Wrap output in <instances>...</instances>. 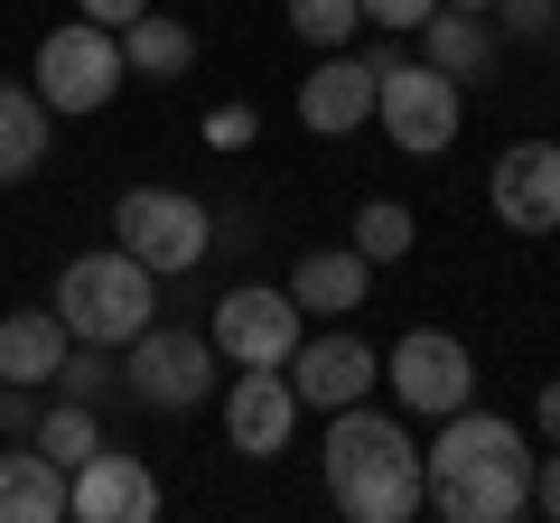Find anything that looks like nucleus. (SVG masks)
<instances>
[{"mask_svg": "<svg viewBox=\"0 0 560 523\" xmlns=\"http://www.w3.org/2000/svg\"><path fill=\"white\" fill-rule=\"evenodd\" d=\"M420 477H430V514L440 523H514L533 514V440L495 411H448L440 440L420 449Z\"/></svg>", "mask_w": 560, "mask_h": 523, "instance_id": "f257e3e1", "label": "nucleus"}, {"mask_svg": "<svg viewBox=\"0 0 560 523\" xmlns=\"http://www.w3.org/2000/svg\"><path fill=\"white\" fill-rule=\"evenodd\" d=\"M318 467H327V496H337V514H355V523H411L420 496H430L411 430H401L393 411H364V403H346L337 421H327Z\"/></svg>", "mask_w": 560, "mask_h": 523, "instance_id": "f03ea898", "label": "nucleus"}, {"mask_svg": "<svg viewBox=\"0 0 560 523\" xmlns=\"http://www.w3.org/2000/svg\"><path fill=\"white\" fill-rule=\"evenodd\" d=\"M47 309L66 318V337L113 346V356H121L140 327L160 318V271H140L121 243H113V253H75V262L57 271V300H47Z\"/></svg>", "mask_w": 560, "mask_h": 523, "instance_id": "7ed1b4c3", "label": "nucleus"}, {"mask_svg": "<svg viewBox=\"0 0 560 523\" xmlns=\"http://www.w3.org/2000/svg\"><path fill=\"white\" fill-rule=\"evenodd\" d=\"M374 121L393 131L401 160H440L448 141H458V121H467V94L440 75L430 57H393V47H374Z\"/></svg>", "mask_w": 560, "mask_h": 523, "instance_id": "20e7f679", "label": "nucleus"}, {"mask_svg": "<svg viewBox=\"0 0 560 523\" xmlns=\"http://www.w3.org/2000/svg\"><path fill=\"white\" fill-rule=\"evenodd\" d=\"M113 234H121V253H131L140 271H160V281H178V271H197V262L215 253V216H206L187 187H131V197L113 206Z\"/></svg>", "mask_w": 560, "mask_h": 523, "instance_id": "39448f33", "label": "nucleus"}, {"mask_svg": "<svg viewBox=\"0 0 560 523\" xmlns=\"http://www.w3.org/2000/svg\"><path fill=\"white\" fill-rule=\"evenodd\" d=\"M121 84H131V66H121V28H103V20L47 28V47H38V103H47V113H103Z\"/></svg>", "mask_w": 560, "mask_h": 523, "instance_id": "423d86ee", "label": "nucleus"}, {"mask_svg": "<svg viewBox=\"0 0 560 523\" xmlns=\"http://www.w3.org/2000/svg\"><path fill=\"white\" fill-rule=\"evenodd\" d=\"M215 337H206V327H140L131 346H121V383H131L140 403L150 411H197L206 393H215Z\"/></svg>", "mask_w": 560, "mask_h": 523, "instance_id": "0eeeda50", "label": "nucleus"}, {"mask_svg": "<svg viewBox=\"0 0 560 523\" xmlns=\"http://www.w3.org/2000/svg\"><path fill=\"white\" fill-rule=\"evenodd\" d=\"M393 403L420 411V421L467 411V403H477V356H467V337H448V327H411V337H393Z\"/></svg>", "mask_w": 560, "mask_h": 523, "instance_id": "6e6552de", "label": "nucleus"}, {"mask_svg": "<svg viewBox=\"0 0 560 523\" xmlns=\"http://www.w3.org/2000/svg\"><path fill=\"white\" fill-rule=\"evenodd\" d=\"M215 356L224 364H290V346L308 337V318H300V300L290 290H271V281H234L215 300Z\"/></svg>", "mask_w": 560, "mask_h": 523, "instance_id": "1a4fd4ad", "label": "nucleus"}, {"mask_svg": "<svg viewBox=\"0 0 560 523\" xmlns=\"http://www.w3.org/2000/svg\"><path fill=\"white\" fill-rule=\"evenodd\" d=\"M224 440L243 458H280L300 440V393H290L280 364H234V383H224Z\"/></svg>", "mask_w": 560, "mask_h": 523, "instance_id": "9d476101", "label": "nucleus"}, {"mask_svg": "<svg viewBox=\"0 0 560 523\" xmlns=\"http://www.w3.org/2000/svg\"><path fill=\"white\" fill-rule=\"evenodd\" d=\"M160 477H150V458H131V449H94V458L66 477V514L75 523H150L160 514Z\"/></svg>", "mask_w": 560, "mask_h": 523, "instance_id": "9b49d317", "label": "nucleus"}, {"mask_svg": "<svg viewBox=\"0 0 560 523\" xmlns=\"http://www.w3.org/2000/svg\"><path fill=\"white\" fill-rule=\"evenodd\" d=\"M280 374H290V393H300V411H346V403H364V393H374L383 356H374L364 337H300Z\"/></svg>", "mask_w": 560, "mask_h": 523, "instance_id": "f8f14e48", "label": "nucleus"}, {"mask_svg": "<svg viewBox=\"0 0 560 523\" xmlns=\"http://www.w3.org/2000/svg\"><path fill=\"white\" fill-rule=\"evenodd\" d=\"M486 197L514 234H560V141H514L486 178Z\"/></svg>", "mask_w": 560, "mask_h": 523, "instance_id": "ddd939ff", "label": "nucleus"}, {"mask_svg": "<svg viewBox=\"0 0 560 523\" xmlns=\"http://www.w3.org/2000/svg\"><path fill=\"white\" fill-rule=\"evenodd\" d=\"M300 121L318 131V141H346V131H364V121H374V66L346 57V47H327L318 75L300 84Z\"/></svg>", "mask_w": 560, "mask_h": 523, "instance_id": "4468645a", "label": "nucleus"}, {"mask_svg": "<svg viewBox=\"0 0 560 523\" xmlns=\"http://www.w3.org/2000/svg\"><path fill=\"white\" fill-rule=\"evenodd\" d=\"M411 38H420V57L440 66L448 84H486V75H495V47H504L486 10H448V0H440V10H430V20L411 28Z\"/></svg>", "mask_w": 560, "mask_h": 523, "instance_id": "2eb2a0df", "label": "nucleus"}, {"mask_svg": "<svg viewBox=\"0 0 560 523\" xmlns=\"http://www.w3.org/2000/svg\"><path fill=\"white\" fill-rule=\"evenodd\" d=\"M364 281H374V262L355 243H337V253H300L280 290L300 300V318H346V309H364Z\"/></svg>", "mask_w": 560, "mask_h": 523, "instance_id": "dca6fc26", "label": "nucleus"}, {"mask_svg": "<svg viewBox=\"0 0 560 523\" xmlns=\"http://www.w3.org/2000/svg\"><path fill=\"white\" fill-rule=\"evenodd\" d=\"M0 523H66V467L38 440L0 449Z\"/></svg>", "mask_w": 560, "mask_h": 523, "instance_id": "f3484780", "label": "nucleus"}, {"mask_svg": "<svg viewBox=\"0 0 560 523\" xmlns=\"http://www.w3.org/2000/svg\"><path fill=\"white\" fill-rule=\"evenodd\" d=\"M47 131H57V113L38 103V84L0 75V187H20V178L47 168Z\"/></svg>", "mask_w": 560, "mask_h": 523, "instance_id": "a211bd4d", "label": "nucleus"}, {"mask_svg": "<svg viewBox=\"0 0 560 523\" xmlns=\"http://www.w3.org/2000/svg\"><path fill=\"white\" fill-rule=\"evenodd\" d=\"M66 346L75 337H66L57 309H10V318H0V383H47Z\"/></svg>", "mask_w": 560, "mask_h": 523, "instance_id": "6ab92c4d", "label": "nucleus"}, {"mask_svg": "<svg viewBox=\"0 0 560 523\" xmlns=\"http://www.w3.org/2000/svg\"><path fill=\"white\" fill-rule=\"evenodd\" d=\"M121 66H131V75H168V84H178L187 66H197V28L168 20V10H140V20L121 28Z\"/></svg>", "mask_w": 560, "mask_h": 523, "instance_id": "aec40b11", "label": "nucleus"}, {"mask_svg": "<svg viewBox=\"0 0 560 523\" xmlns=\"http://www.w3.org/2000/svg\"><path fill=\"white\" fill-rule=\"evenodd\" d=\"M28 440H38L47 458H57L66 477H75V467H84V458L103 449V430H94V403H66V393H57V403L38 411V430H28Z\"/></svg>", "mask_w": 560, "mask_h": 523, "instance_id": "412c9836", "label": "nucleus"}, {"mask_svg": "<svg viewBox=\"0 0 560 523\" xmlns=\"http://www.w3.org/2000/svg\"><path fill=\"white\" fill-rule=\"evenodd\" d=\"M47 383H57V393H66V403H113V346H66V356H57V374H47Z\"/></svg>", "mask_w": 560, "mask_h": 523, "instance_id": "4be33fe9", "label": "nucleus"}, {"mask_svg": "<svg viewBox=\"0 0 560 523\" xmlns=\"http://www.w3.org/2000/svg\"><path fill=\"white\" fill-rule=\"evenodd\" d=\"M411 234H420L411 206H393V197H374V206L355 216V253H364V262H401V253H411Z\"/></svg>", "mask_w": 560, "mask_h": 523, "instance_id": "5701e85b", "label": "nucleus"}, {"mask_svg": "<svg viewBox=\"0 0 560 523\" xmlns=\"http://www.w3.org/2000/svg\"><path fill=\"white\" fill-rule=\"evenodd\" d=\"M290 28H300L308 47H346L364 28V10H355V0H290Z\"/></svg>", "mask_w": 560, "mask_h": 523, "instance_id": "b1692460", "label": "nucleus"}, {"mask_svg": "<svg viewBox=\"0 0 560 523\" xmlns=\"http://www.w3.org/2000/svg\"><path fill=\"white\" fill-rule=\"evenodd\" d=\"M486 10H495V38H551L560 28V0H486Z\"/></svg>", "mask_w": 560, "mask_h": 523, "instance_id": "393cba45", "label": "nucleus"}, {"mask_svg": "<svg viewBox=\"0 0 560 523\" xmlns=\"http://www.w3.org/2000/svg\"><path fill=\"white\" fill-rule=\"evenodd\" d=\"M38 383H0V430H10V440H28V430H38Z\"/></svg>", "mask_w": 560, "mask_h": 523, "instance_id": "a878e982", "label": "nucleus"}, {"mask_svg": "<svg viewBox=\"0 0 560 523\" xmlns=\"http://www.w3.org/2000/svg\"><path fill=\"white\" fill-rule=\"evenodd\" d=\"M355 10H364L374 28H393V38H401V28H420L430 10H440V0H355Z\"/></svg>", "mask_w": 560, "mask_h": 523, "instance_id": "bb28decb", "label": "nucleus"}, {"mask_svg": "<svg viewBox=\"0 0 560 523\" xmlns=\"http://www.w3.org/2000/svg\"><path fill=\"white\" fill-rule=\"evenodd\" d=\"M533 504L560 523V440H551V458H533Z\"/></svg>", "mask_w": 560, "mask_h": 523, "instance_id": "cd10ccee", "label": "nucleus"}, {"mask_svg": "<svg viewBox=\"0 0 560 523\" xmlns=\"http://www.w3.org/2000/svg\"><path fill=\"white\" fill-rule=\"evenodd\" d=\"M75 10H84V20H103V28H131L150 0H75Z\"/></svg>", "mask_w": 560, "mask_h": 523, "instance_id": "c85d7f7f", "label": "nucleus"}, {"mask_svg": "<svg viewBox=\"0 0 560 523\" xmlns=\"http://www.w3.org/2000/svg\"><path fill=\"white\" fill-rule=\"evenodd\" d=\"M533 411H541V440H560V374L541 383V403H533Z\"/></svg>", "mask_w": 560, "mask_h": 523, "instance_id": "c756f323", "label": "nucleus"}, {"mask_svg": "<svg viewBox=\"0 0 560 523\" xmlns=\"http://www.w3.org/2000/svg\"><path fill=\"white\" fill-rule=\"evenodd\" d=\"M448 10H486V0H448Z\"/></svg>", "mask_w": 560, "mask_h": 523, "instance_id": "7c9ffc66", "label": "nucleus"}]
</instances>
